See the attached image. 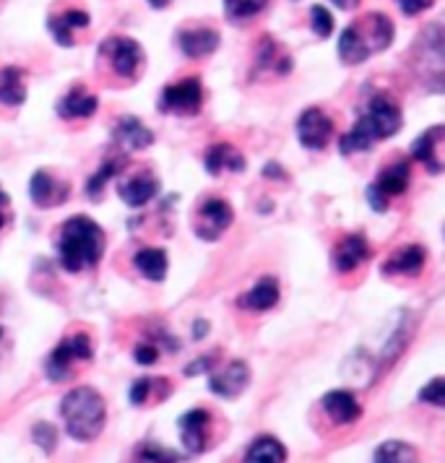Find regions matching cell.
I'll return each instance as SVG.
<instances>
[{
	"instance_id": "cell-1",
	"label": "cell",
	"mask_w": 445,
	"mask_h": 463,
	"mask_svg": "<svg viewBox=\"0 0 445 463\" xmlns=\"http://www.w3.org/2000/svg\"><path fill=\"white\" fill-rule=\"evenodd\" d=\"M403 126L402 107L396 105L388 94H375L370 99V105L365 109L360 120L349 133H344L339 141L341 154H352V151H367L378 141H385L391 136H396Z\"/></svg>"
},
{
	"instance_id": "cell-26",
	"label": "cell",
	"mask_w": 445,
	"mask_h": 463,
	"mask_svg": "<svg viewBox=\"0 0 445 463\" xmlns=\"http://www.w3.org/2000/svg\"><path fill=\"white\" fill-rule=\"evenodd\" d=\"M424 266V250L420 245H409L399 253L391 255V260L383 266V274H420Z\"/></svg>"
},
{
	"instance_id": "cell-29",
	"label": "cell",
	"mask_w": 445,
	"mask_h": 463,
	"mask_svg": "<svg viewBox=\"0 0 445 463\" xmlns=\"http://www.w3.org/2000/svg\"><path fill=\"white\" fill-rule=\"evenodd\" d=\"M412 317L403 316V320L396 326V331L391 334V338L385 341V346H383V357H381V367L385 364H393L396 359H399V354H402L403 349H406V344H409V336H412Z\"/></svg>"
},
{
	"instance_id": "cell-2",
	"label": "cell",
	"mask_w": 445,
	"mask_h": 463,
	"mask_svg": "<svg viewBox=\"0 0 445 463\" xmlns=\"http://www.w3.org/2000/svg\"><path fill=\"white\" fill-rule=\"evenodd\" d=\"M58 253L68 274L94 269L105 255V232L89 216H71L61 230Z\"/></svg>"
},
{
	"instance_id": "cell-33",
	"label": "cell",
	"mask_w": 445,
	"mask_h": 463,
	"mask_svg": "<svg viewBox=\"0 0 445 463\" xmlns=\"http://www.w3.org/2000/svg\"><path fill=\"white\" fill-rule=\"evenodd\" d=\"M417 399L422 401V403L435 406V409H443L445 406V380L443 378L430 380L422 391H420V396H417Z\"/></svg>"
},
{
	"instance_id": "cell-8",
	"label": "cell",
	"mask_w": 445,
	"mask_h": 463,
	"mask_svg": "<svg viewBox=\"0 0 445 463\" xmlns=\"http://www.w3.org/2000/svg\"><path fill=\"white\" fill-rule=\"evenodd\" d=\"M204 105V86L198 79H183L162 91L159 109L172 115H195Z\"/></svg>"
},
{
	"instance_id": "cell-6",
	"label": "cell",
	"mask_w": 445,
	"mask_h": 463,
	"mask_svg": "<svg viewBox=\"0 0 445 463\" xmlns=\"http://www.w3.org/2000/svg\"><path fill=\"white\" fill-rule=\"evenodd\" d=\"M91 357H94L91 338L86 336V334L68 336L47 357V362H44V375L52 380V383H65V380L73 375V362H89Z\"/></svg>"
},
{
	"instance_id": "cell-25",
	"label": "cell",
	"mask_w": 445,
	"mask_h": 463,
	"mask_svg": "<svg viewBox=\"0 0 445 463\" xmlns=\"http://www.w3.org/2000/svg\"><path fill=\"white\" fill-rule=\"evenodd\" d=\"M133 263H136V269L141 274L147 276L148 281H165L167 269H170L167 253L159 250V248H144V250H138L136 258H133Z\"/></svg>"
},
{
	"instance_id": "cell-46",
	"label": "cell",
	"mask_w": 445,
	"mask_h": 463,
	"mask_svg": "<svg viewBox=\"0 0 445 463\" xmlns=\"http://www.w3.org/2000/svg\"><path fill=\"white\" fill-rule=\"evenodd\" d=\"M172 0H148V5H154V8H167Z\"/></svg>"
},
{
	"instance_id": "cell-14",
	"label": "cell",
	"mask_w": 445,
	"mask_h": 463,
	"mask_svg": "<svg viewBox=\"0 0 445 463\" xmlns=\"http://www.w3.org/2000/svg\"><path fill=\"white\" fill-rule=\"evenodd\" d=\"M320 406H323L326 417L334 424H341V427L355 424L362 417V403L352 391H328L320 399Z\"/></svg>"
},
{
	"instance_id": "cell-30",
	"label": "cell",
	"mask_w": 445,
	"mask_h": 463,
	"mask_svg": "<svg viewBox=\"0 0 445 463\" xmlns=\"http://www.w3.org/2000/svg\"><path fill=\"white\" fill-rule=\"evenodd\" d=\"M123 167H126V159H109V162H105L102 167L89 177V183H86V195H89V198H91V195L97 198V195L105 190L107 183H109Z\"/></svg>"
},
{
	"instance_id": "cell-5",
	"label": "cell",
	"mask_w": 445,
	"mask_h": 463,
	"mask_svg": "<svg viewBox=\"0 0 445 463\" xmlns=\"http://www.w3.org/2000/svg\"><path fill=\"white\" fill-rule=\"evenodd\" d=\"M443 29L438 24H430L420 34L414 44V73L420 76L427 89L435 94L443 89V71H445V50H443Z\"/></svg>"
},
{
	"instance_id": "cell-7",
	"label": "cell",
	"mask_w": 445,
	"mask_h": 463,
	"mask_svg": "<svg viewBox=\"0 0 445 463\" xmlns=\"http://www.w3.org/2000/svg\"><path fill=\"white\" fill-rule=\"evenodd\" d=\"M234 211L227 201L222 198H209L204 201L198 211H195V219H193V232L195 237H201L204 242H213L219 240L224 232L232 227Z\"/></svg>"
},
{
	"instance_id": "cell-38",
	"label": "cell",
	"mask_w": 445,
	"mask_h": 463,
	"mask_svg": "<svg viewBox=\"0 0 445 463\" xmlns=\"http://www.w3.org/2000/svg\"><path fill=\"white\" fill-rule=\"evenodd\" d=\"M213 364H216V354H204V357H198L195 362H191V364L185 367V375H188V378H193V375L212 373Z\"/></svg>"
},
{
	"instance_id": "cell-47",
	"label": "cell",
	"mask_w": 445,
	"mask_h": 463,
	"mask_svg": "<svg viewBox=\"0 0 445 463\" xmlns=\"http://www.w3.org/2000/svg\"><path fill=\"white\" fill-rule=\"evenodd\" d=\"M5 203H8V195H3V193H0V206H5Z\"/></svg>"
},
{
	"instance_id": "cell-12",
	"label": "cell",
	"mask_w": 445,
	"mask_h": 463,
	"mask_svg": "<svg viewBox=\"0 0 445 463\" xmlns=\"http://www.w3.org/2000/svg\"><path fill=\"white\" fill-rule=\"evenodd\" d=\"M105 52L109 55L115 73L123 79H133L138 68L144 65V50L130 37H112L109 43H105Z\"/></svg>"
},
{
	"instance_id": "cell-39",
	"label": "cell",
	"mask_w": 445,
	"mask_h": 463,
	"mask_svg": "<svg viewBox=\"0 0 445 463\" xmlns=\"http://www.w3.org/2000/svg\"><path fill=\"white\" fill-rule=\"evenodd\" d=\"M133 359H136L138 364H154V362L159 359L156 344H138V346L133 349Z\"/></svg>"
},
{
	"instance_id": "cell-19",
	"label": "cell",
	"mask_w": 445,
	"mask_h": 463,
	"mask_svg": "<svg viewBox=\"0 0 445 463\" xmlns=\"http://www.w3.org/2000/svg\"><path fill=\"white\" fill-rule=\"evenodd\" d=\"M177 44L188 58H206L219 47V34L209 26H198V29H183L177 34Z\"/></svg>"
},
{
	"instance_id": "cell-43",
	"label": "cell",
	"mask_w": 445,
	"mask_h": 463,
	"mask_svg": "<svg viewBox=\"0 0 445 463\" xmlns=\"http://www.w3.org/2000/svg\"><path fill=\"white\" fill-rule=\"evenodd\" d=\"M263 175L269 177V180H287V172H284V167H279V165H266L263 167Z\"/></svg>"
},
{
	"instance_id": "cell-22",
	"label": "cell",
	"mask_w": 445,
	"mask_h": 463,
	"mask_svg": "<svg viewBox=\"0 0 445 463\" xmlns=\"http://www.w3.org/2000/svg\"><path fill=\"white\" fill-rule=\"evenodd\" d=\"M409 180H412L409 162H393V165H388L378 172V180L373 185L381 190L385 198H393V195H402L403 190L409 188Z\"/></svg>"
},
{
	"instance_id": "cell-44",
	"label": "cell",
	"mask_w": 445,
	"mask_h": 463,
	"mask_svg": "<svg viewBox=\"0 0 445 463\" xmlns=\"http://www.w3.org/2000/svg\"><path fill=\"white\" fill-rule=\"evenodd\" d=\"M206 331H209V323H206V320H198V323L193 326V336L195 338H204L206 336Z\"/></svg>"
},
{
	"instance_id": "cell-11",
	"label": "cell",
	"mask_w": 445,
	"mask_h": 463,
	"mask_svg": "<svg viewBox=\"0 0 445 463\" xmlns=\"http://www.w3.org/2000/svg\"><path fill=\"white\" fill-rule=\"evenodd\" d=\"M251 385V367L242 359H232L222 370H212L209 391L219 399H237Z\"/></svg>"
},
{
	"instance_id": "cell-17",
	"label": "cell",
	"mask_w": 445,
	"mask_h": 463,
	"mask_svg": "<svg viewBox=\"0 0 445 463\" xmlns=\"http://www.w3.org/2000/svg\"><path fill=\"white\" fill-rule=\"evenodd\" d=\"M279 297H281L279 281H276L274 276H263V279H258V284H255L251 292L237 297V305L242 310H251V313H266V310H271L276 302H279Z\"/></svg>"
},
{
	"instance_id": "cell-32",
	"label": "cell",
	"mask_w": 445,
	"mask_h": 463,
	"mask_svg": "<svg viewBox=\"0 0 445 463\" xmlns=\"http://www.w3.org/2000/svg\"><path fill=\"white\" fill-rule=\"evenodd\" d=\"M266 0H224V8L232 19H251L258 11H263Z\"/></svg>"
},
{
	"instance_id": "cell-24",
	"label": "cell",
	"mask_w": 445,
	"mask_h": 463,
	"mask_svg": "<svg viewBox=\"0 0 445 463\" xmlns=\"http://www.w3.org/2000/svg\"><path fill=\"white\" fill-rule=\"evenodd\" d=\"M224 169L230 172H242L245 169V159L242 154L230 144H216L206 151V172L209 175H222Z\"/></svg>"
},
{
	"instance_id": "cell-34",
	"label": "cell",
	"mask_w": 445,
	"mask_h": 463,
	"mask_svg": "<svg viewBox=\"0 0 445 463\" xmlns=\"http://www.w3.org/2000/svg\"><path fill=\"white\" fill-rule=\"evenodd\" d=\"M310 24H313V32L318 34L320 40L331 37V32H334V16L323 5H313L310 8Z\"/></svg>"
},
{
	"instance_id": "cell-18",
	"label": "cell",
	"mask_w": 445,
	"mask_h": 463,
	"mask_svg": "<svg viewBox=\"0 0 445 463\" xmlns=\"http://www.w3.org/2000/svg\"><path fill=\"white\" fill-rule=\"evenodd\" d=\"M115 141L126 148V151H141V148H148L154 144V133L138 118L126 115L115 126Z\"/></svg>"
},
{
	"instance_id": "cell-45",
	"label": "cell",
	"mask_w": 445,
	"mask_h": 463,
	"mask_svg": "<svg viewBox=\"0 0 445 463\" xmlns=\"http://www.w3.org/2000/svg\"><path fill=\"white\" fill-rule=\"evenodd\" d=\"M334 3L339 5L341 11H352V8H357V3H360V0H334Z\"/></svg>"
},
{
	"instance_id": "cell-37",
	"label": "cell",
	"mask_w": 445,
	"mask_h": 463,
	"mask_svg": "<svg viewBox=\"0 0 445 463\" xmlns=\"http://www.w3.org/2000/svg\"><path fill=\"white\" fill-rule=\"evenodd\" d=\"M151 391H154V380L151 378H141L136 380L133 385H130V393H128V399L133 406H144L151 396Z\"/></svg>"
},
{
	"instance_id": "cell-41",
	"label": "cell",
	"mask_w": 445,
	"mask_h": 463,
	"mask_svg": "<svg viewBox=\"0 0 445 463\" xmlns=\"http://www.w3.org/2000/svg\"><path fill=\"white\" fill-rule=\"evenodd\" d=\"M61 16H63V22L68 24L71 29H86V26H89V14L79 11V8H71V11L61 14Z\"/></svg>"
},
{
	"instance_id": "cell-3",
	"label": "cell",
	"mask_w": 445,
	"mask_h": 463,
	"mask_svg": "<svg viewBox=\"0 0 445 463\" xmlns=\"http://www.w3.org/2000/svg\"><path fill=\"white\" fill-rule=\"evenodd\" d=\"M61 417L65 421V432L76 442H91L102 435L107 424V403L99 391L79 385L71 388L61 401Z\"/></svg>"
},
{
	"instance_id": "cell-4",
	"label": "cell",
	"mask_w": 445,
	"mask_h": 463,
	"mask_svg": "<svg viewBox=\"0 0 445 463\" xmlns=\"http://www.w3.org/2000/svg\"><path fill=\"white\" fill-rule=\"evenodd\" d=\"M391 43H393V22L385 14H367L365 19L349 24L341 32L339 58L346 65H360L370 55L391 47Z\"/></svg>"
},
{
	"instance_id": "cell-48",
	"label": "cell",
	"mask_w": 445,
	"mask_h": 463,
	"mask_svg": "<svg viewBox=\"0 0 445 463\" xmlns=\"http://www.w3.org/2000/svg\"><path fill=\"white\" fill-rule=\"evenodd\" d=\"M3 224H5V216H0V227H3Z\"/></svg>"
},
{
	"instance_id": "cell-16",
	"label": "cell",
	"mask_w": 445,
	"mask_h": 463,
	"mask_svg": "<svg viewBox=\"0 0 445 463\" xmlns=\"http://www.w3.org/2000/svg\"><path fill=\"white\" fill-rule=\"evenodd\" d=\"M370 258V245L362 234H349L334 248V269L339 274H349Z\"/></svg>"
},
{
	"instance_id": "cell-31",
	"label": "cell",
	"mask_w": 445,
	"mask_h": 463,
	"mask_svg": "<svg viewBox=\"0 0 445 463\" xmlns=\"http://www.w3.org/2000/svg\"><path fill=\"white\" fill-rule=\"evenodd\" d=\"M32 440L40 445V450L43 453H55V448H58V430L50 424V421H37L34 427H32Z\"/></svg>"
},
{
	"instance_id": "cell-15",
	"label": "cell",
	"mask_w": 445,
	"mask_h": 463,
	"mask_svg": "<svg viewBox=\"0 0 445 463\" xmlns=\"http://www.w3.org/2000/svg\"><path fill=\"white\" fill-rule=\"evenodd\" d=\"M443 126L430 128L422 136L414 141L412 146V156L417 162H422L424 167L430 169V175H440L443 172V159H440V144H443Z\"/></svg>"
},
{
	"instance_id": "cell-20",
	"label": "cell",
	"mask_w": 445,
	"mask_h": 463,
	"mask_svg": "<svg viewBox=\"0 0 445 463\" xmlns=\"http://www.w3.org/2000/svg\"><path fill=\"white\" fill-rule=\"evenodd\" d=\"M242 463H287V445L271 435H260L248 445Z\"/></svg>"
},
{
	"instance_id": "cell-40",
	"label": "cell",
	"mask_w": 445,
	"mask_h": 463,
	"mask_svg": "<svg viewBox=\"0 0 445 463\" xmlns=\"http://www.w3.org/2000/svg\"><path fill=\"white\" fill-rule=\"evenodd\" d=\"M396 3H399V8H402L406 16H417V14L427 11L435 0H396Z\"/></svg>"
},
{
	"instance_id": "cell-23",
	"label": "cell",
	"mask_w": 445,
	"mask_h": 463,
	"mask_svg": "<svg viewBox=\"0 0 445 463\" xmlns=\"http://www.w3.org/2000/svg\"><path fill=\"white\" fill-rule=\"evenodd\" d=\"M65 193H68V188H65V185H58L47 172H37V175L32 177V183H29V195H32V201H34L40 209H50V206L61 203L65 198Z\"/></svg>"
},
{
	"instance_id": "cell-35",
	"label": "cell",
	"mask_w": 445,
	"mask_h": 463,
	"mask_svg": "<svg viewBox=\"0 0 445 463\" xmlns=\"http://www.w3.org/2000/svg\"><path fill=\"white\" fill-rule=\"evenodd\" d=\"M138 456L148 463H180L183 458L170 450V448H162V445H144L141 450H138Z\"/></svg>"
},
{
	"instance_id": "cell-13",
	"label": "cell",
	"mask_w": 445,
	"mask_h": 463,
	"mask_svg": "<svg viewBox=\"0 0 445 463\" xmlns=\"http://www.w3.org/2000/svg\"><path fill=\"white\" fill-rule=\"evenodd\" d=\"M159 193V180L151 175V172H136V175H128L118 183V195L123 198V203H128L130 209H141L147 206L151 198H156Z\"/></svg>"
},
{
	"instance_id": "cell-42",
	"label": "cell",
	"mask_w": 445,
	"mask_h": 463,
	"mask_svg": "<svg viewBox=\"0 0 445 463\" xmlns=\"http://www.w3.org/2000/svg\"><path fill=\"white\" fill-rule=\"evenodd\" d=\"M367 203L373 206V211H378V213H383V211L388 209V198H385L375 185H370V188H367Z\"/></svg>"
},
{
	"instance_id": "cell-10",
	"label": "cell",
	"mask_w": 445,
	"mask_h": 463,
	"mask_svg": "<svg viewBox=\"0 0 445 463\" xmlns=\"http://www.w3.org/2000/svg\"><path fill=\"white\" fill-rule=\"evenodd\" d=\"M177 430H180V442L183 448L191 453V456H198L206 450L209 445V430H212V414L206 409H191L185 411L180 420H177Z\"/></svg>"
},
{
	"instance_id": "cell-36",
	"label": "cell",
	"mask_w": 445,
	"mask_h": 463,
	"mask_svg": "<svg viewBox=\"0 0 445 463\" xmlns=\"http://www.w3.org/2000/svg\"><path fill=\"white\" fill-rule=\"evenodd\" d=\"M47 29H50V34L55 37V43L63 44V47H71V44L76 43V40H73V29L63 22V16H52V19L47 22Z\"/></svg>"
},
{
	"instance_id": "cell-9",
	"label": "cell",
	"mask_w": 445,
	"mask_h": 463,
	"mask_svg": "<svg viewBox=\"0 0 445 463\" xmlns=\"http://www.w3.org/2000/svg\"><path fill=\"white\" fill-rule=\"evenodd\" d=\"M331 136H334V120L323 109L310 107V109H305L299 115V120H297V138H299V144L305 148L320 151V148L328 146Z\"/></svg>"
},
{
	"instance_id": "cell-21",
	"label": "cell",
	"mask_w": 445,
	"mask_h": 463,
	"mask_svg": "<svg viewBox=\"0 0 445 463\" xmlns=\"http://www.w3.org/2000/svg\"><path fill=\"white\" fill-rule=\"evenodd\" d=\"M97 105L99 102L94 94H89L84 89H73L58 102V115L63 120H81V118H91L97 112Z\"/></svg>"
},
{
	"instance_id": "cell-27",
	"label": "cell",
	"mask_w": 445,
	"mask_h": 463,
	"mask_svg": "<svg viewBox=\"0 0 445 463\" xmlns=\"http://www.w3.org/2000/svg\"><path fill=\"white\" fill-rule=\"evenodd\" d=\"M26 99V89H24V71L11 65L0 71V102L8 107L22 105Z\"/></svg>"
},
{
	"instance_id": "cell-28",
	"label": "cell",
	"mask_w": 445,
	"mask_h": 463,
	"mask_svg": "<svg viewBox=\"0 0 445 463\" xmlns=\"http://www.w3.org/2000/svg\"><path fill=\"white\" fill-rule=\"evenodd\" d=\"M373 463H420V453L409 442L385 440L375 448Z\"/></svg>"
}]
</instances>
